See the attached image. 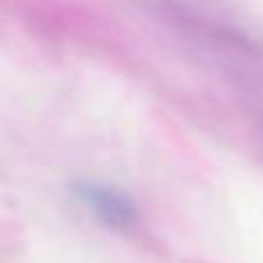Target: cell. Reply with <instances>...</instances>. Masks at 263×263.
Segmentation results:
<instances>
[{
	"label": "cell",
	"mask_w": 263,
	"mask_h": 263,
	"mask_svg": "<svg viewBox=\"0 0 263 263\" xmlns=\"http://www.w3.org/2000/svg\"><path fill=\"white\" fill-rule=\"evenodd\" d=\"M164 28L224 63L256 65L263 46L215 0H141Z\"/></svg>",
	"instance_id": "1"
},
{
	"label": "cell",
	"mask_w": 263,
	"mask_h": 263,
	"mask_svg": "<svg viewBox=\"0 0 263 263\" xmlns=\"http://www.w3.org/2000/svg\"><path fill=\"white\" fill-rule=\"evenodd\" d=\"M74 194L77 199L95 215V219H100L104 227L118 229H132L139 222V210L136 203L125 194L123 190H116L111 185H102V182H90L81 180L74 182Z\"/></svg>",
	"instance_id": "2"
}]
</instances>
